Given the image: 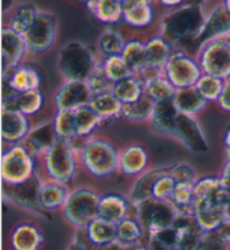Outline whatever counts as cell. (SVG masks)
<instances>
[{
  "label": "cell",
  "instance_id": "6da1fadb",
  "mask_svg": "<svg viewBox=\"0 0 230 250\" xmlns=\"http://www.w3.org/2000/svg\"><path fill=\"white\" fill-rule=\"evenodd\" d=\"M206 17L207 13L201 2H183L162 18L161 36L171 44L192 43L202 29Z\"/></svg>",
  "mask_w": 230,
  "mask_h": 250
},
{
  "label": "cell",
  "instance_id": "7a4b0ae2",
  "mask_svg": "<svg viewBox=\"0 0 230 250\" xmlns=\"http://www.w3.org/2000/svg\"><path fill=\"white\" fill-rule=\"evenodd\" d=\"M99 63L91 47L80 41L66 43L58 55V69L64 81H86Z\"/></svg>",
  "mask_w": 230,
  "mask_h": 250
},
{
  "label": "cell",
  "instance_id": "3957f363",
  "mask_svg": "<svg viewBox=\"0 0 230 250\" xmlns=\"http://www.w3.org/2000/svg\"><path fill=\"white\" fill-rule=\"evenodd\" d=\"M80 156L86 170L96 177H108L118 170L119 151L114 144L105 138L89 137Z\"/></svg>",
  "mask_w": 230,
  "mask_h": 250
},
{
  "label": "cell",
  "instance_id": "277c9868",
  "mask_svg": "<svg viewBox=\"0 0 230 250\" xmlns=\"http://www.w3.org/2000/svg\"><path fill=\"white\" fill-rule=\"evenodd\" d=\"M101 195L91 188H78L70 192L62 208L64 219L77 229H84L98 218Z\"/></svg>",
  "mask_w": 230,
  "mask_h": 250
},
{
  "label": "cell",
  "instance_id": "5b68a950",
  "mask_svg": "<svg viewBox=\"0 0 230 250\" xmlns=\"http://www.w3.org/2000/svg\"><path fill=\"white\" fill-rule=\"evenodd\" d=\"M67 140L58 139L44 155L45 169L50 180L69 185L77 173V155Z\"/></svg>",
  "mask_w": 230,
  "mask_h": 250
},
{
  "label": "cell",
  "instance_id": "8992f818",
  "mask_svg": "<svg viewBox=\"0 0 230 250\" xmlns=\"http://www.w3.org/2000/svg\"><path fill=\"white\" fill-rule=\"evenodd\" d=\"M43 180L39 173H35L27 181L20 184H6L2 183L3 199L15 206L21 208L31 213L42 218H47L50 214L45 211L40 202V193L42 188Z\"/></svg>",
  "mask_w": 230,
  "mask_h": 250
},
{
  "label": "cell",
  "instance_id": "52a82bcc",
  "mask_svg": "<svg viewBox=\"0 0 230 250\" xmlns=\"http://www.w3.org/2000/svg\"><path fill=\"white\" fill-rule=\"evenodd\" d=\"M136 219L144 228L147 236L157 230L169 228L173 226L178 211L169 201L152 198L134 207Z\"/></svg>",
  "mask_w": 230,
  "mask_h": 250
},
{
  "label": "cell",
  "instance_id": "ba28073f",
  "mask_svg": "<svg viewBox=\"0 0 230 250\" xmlns=\"http://www.w3.org/2000/svg\"><path fill=\"white\" fill-rule=\"evenodd\" d=\"M34 160L35 158L21 144L11 145L8 150L2 154V183L14 185L27 181L36 173Z\"/></svg>",
  "mask_w": 230,
  "mask_h": 250
},
{
  "label": "cell",
  "instance_id": "9c48e42d",
  "mask_svg": "<svg viewBox=\"0 0 230 250\" xmlns=\"http://www.w3.org/2000/svg\"><path fill=\"white\" fill-rule=\"evenodd\" d=\"M198 62L203 74L221 80L230 79V46L225 39L211 41L198 51Z\"/></svg>",
  "mask_w": 230,
  "mask_h": 250
},
{
  "label": "cell",
  "instance_id": "30bf717a",
  "mask_svg": "<svg viewBox=\"0 0 230 250\" xmlns=\"http://www.w3.org/2000/svg\"><path fill=\"white\" fill-rule=\"evenodd\" d=\"M203 72L197 59L187 52L174 51L164 69V75L176 90L195 86Z\"/></svg>",
  "mask_w": 230,
  "mask_h": 250
},
{
  "label": "cell",
  "instance_id": "8fae6325",
  "mask_svg": "<svg viewBox=\"0 0 230 250\" xmlns=\"http://www.w3.org/2000/svg\"><path fill=\"white\" fill-rule=\"evenodd\" d=\"M58 35V17L47 10H40L24 39L28 52L44 53L54 45Z\"/></svg>",
  "mask_w": 230,
  "mask_h": 250
},
{
  "label": "cell",
  "instance_id": "7c38bea8",
  "mask_svg": "<svg viewBox=\"0 0 230 250\" xmlns=\"http://www.w3.org/2000/svg\"><path fill=\"white\" fill-rule=\"evenodd\" d=\"M230 35V13L226 9L224 3H219L207 13L206 21L199 35L192 42V45L198 47V51L203 45L211 41L225 39Z\"/></svg>",
  "mask_w": 230,
  "mask_h": 250
},
{
  "label": "cell",
  "instance_id": "4fadbf2b",
  "mask_svg": "<svg viewBox=\"0 0 230 250\" xmlns=\"http://www.w3.org/2000/svg\"><path fill=\"white\" fill-rule=\"evenodd\" d=\"M92 97L86 81L67 80L63 81L59 86L54 97V104L58 111H75L89 105Z\"/></svg>",
  "mask_w": 230,
  "mask_h": 250
},
{
  "label": "cell",
  "instance_id": "5bb4252c",
  "mask_svg": "<svg viewBox=\"0 0 230 250\" xmlns=\"http://www.w3.org/2000/svg\"><path fill=\"white\" fill-rule=\"evenodd\" d=\"M174 138L179 139L193 153H207L209 150L208 139L195 116L179 112L175 123Z\"/></svg>",
  "mask_w": 230,
  "mask_h": 250
},
{
  "label": "cell",
  "instance_id": "9a60e30c",
  "mask_svg": "<svg viewBox=\"0 0 230 250\" xmlns=\"http://www.w3.org/2000/svg\"><path fill=\"white\" fill-rule=\"evenodd\" d=\"M27 52L24 35L3 25L1 30L2 71L14 70L21 66L20 63Z\"/></svg>",
  "mask_w": 230,
  "mask_h": 250
},
{
  "label": "cell",
  "instance_id": "2e32d148",
  "mask_svg": "<svg viewBox=\"0 0 230 250\" xmlns=\"http://www.w3.org/2000/svg\"><path fill=\"white\" fill-rule=\"evenodd\" d=\"M172 165L157 166V167L147 168L145 172L139 174L131 187L128 201L131 207H136L145 201L153 198V191L156 182L169 173Z\"/></svg>",
  "mask_w": 230,
  "mask_h": 250
},
{
  "label": "cell",
  "instance_id": "e0dca14e",
  "mask_svg": "<svg viewBox=\"0 0 230 250\" xmlns=\"http://www.w3.org/2000/svg\"><path fill=\"white\" fill-rule=\"evenodd\" d=\"M59 139L56 135L54 121L50 120L31 128L26 138L21 143L34 158L44 156L45 153Z\"/></svg>",
  "mask_w": 230,
  "mask_h": 250
},
{
  "label": "cell",
  "instance_id": "ac0fdd59",
  "mask_svg": "<svg viewBox=\"0 0 230 250\" xmlns=\"http://www.w3.org/2000/svg\"><path fill=\"white\" fill-rule=\"evenodd\" d=\"M31 130L27 117L17 110H1V137L5 142L16 145L26 138Z\"/></svg>",
  "mask_w": 230,
  "mask_h": 250
},
{
  "label": "cell",
  "instance_id": "d6986e66",
  "mask_svg": "<svg viewBox=\"0 0 230 250\" xmlns=\"http://www.w3.org/2000/svg\"><path fill=\"white\" fill-rule=\"evenodd\" d=\"M43 242L42 230L32 222L18 223L10 233V246L13 250H40Z\"/></svg>",
  "mask_w": 230,
  "mask_h": 250
},
{
  "label": "cell",
  "instance_id": "ffe728a7",
  "mask_svg": "<svg viewBox=\"0 0 230 250\" xmlns=\"http://www.w3.org/2000/svg\"><path fill=\"white\" fill-rule=\"evenodd\" d=\"M148 165V153L144 146L133 144L119 151L118 170L125 175L138 176Z\"/></svg>",
  "mask_w": 230,
  "mask_h": 250
},
{
  "label": "cell",
  "instance_id": "44dd1931",
  "mask_svg": "<svg viewBox=\"0 0 230 250\" xmlns=\"http://www.w3.org/2000/svg\"><path fill=\"white\" fill-rule=\"evenodd\" d=\"M178 115L179 110L175 107L173 100L155 102L149 123L154 130L160 132V134L174 137L175 123Z\"/></svg>",
  "mask_w": 230,
  "mask_h": 250
},
{
  "label": "cell",
  "instance_id": "7402d4cb",
  "mask_svg": "<svg viewBox=\"0 0 230 250\" xmlns=\"http://www.w3.org/2000/svg\"><path fill=\"white\" fill-rule=\"evenodd\" d=\"M130 206L131 204L128 199H125L122 195L112 194V193L101 195L98 218L114 223V225H118L128 218Z\"/></svg>",
  "mask_w": 230,
  "mask_h": 250
},
{
  "label": "cell",
  "instance_id": "603a6c76",
  "mask_svg": "<svg viewBox=\"0 0 230 250\" xmlns=\"http://www.w3.org/2000/svg\"><path fill=\"white\" fill-rule=\"evenodd\" d=\"M123 2V21L127 25L135 28H144L153 21L154 11L152 2L147 0H135V1Z\"/></svg>",
  "mask_w": 230,
  "mask_h": 250
},
{
  "label": "cell",
  "instance_id": "cb8c5ba5",
  "mask_svg": "<svg viewBox=\"0 0 230 250\" xmlns=\"http://www.w3.org/2000/svg\"><path fill=\"white\" fill-rule=\"evenodd\" d=\"M71 190L69 185L50 180L43 181L40 193V202L43 209L48 212L62 209Z\"/></svg>",
  "mask_w": 230,
  "mask_h": 250
},
{
  "label": "cell",
  "instance_id": "d4e9b609",
  "mask_svg": "<svg viewBox=\"0 0 230 250\" xmlns=\"http://www.w3.org/2000/svg\"><path fill=\"white\" fill-rule=\"evenodd\" d=\"M147 58H148V66L153 69L164 72L165 66L171 60L173 53V46L163 36H153L145 43Z\"/></svg>",
  "mask_w": 230,
  "mask_h": 250
},
{
  "label": "cell",
  "instance_id": "484cf974",
  "mask_svg": "<svg viewBox=\"0 0 230 250\" xmlns=\"http://www.w3.org/2000/svg\"><path fill=\"white\" fill-rule=\"evenodd\" d=\"M90 14L105 24H116L123 20V2L117 0H92L85 2Z\"/></svg>",
  "mask_w": 230,
  "mask_h": 250
},
{
  "label": "cell",
  "instance_id": "4316f807",
  "mask_svg": "<svg viewBox=\"0 0 230 250\" xmlns=\"http://www.w3.org/2000/svg\"><path fill=\"white\" fill-rule=\"evenodd\" d=\"M90 247L104 246L117 240V225L97 218L84 229Z\"/></svg>",
  "mask_w": 230,
  "mask_h": 250
},
{
  "label": "cell",
  "instance_id": "83f0119b",
  "mask_svg": "<svg viewBox=\"0 0 230 250\" xmlns=\"http://www.w3.org/2000/svg\"><path fill=\"white\" fill-rule=\"evenodd\" d=\"M174 104L179 112L195 116L207 107L208 101L203 98L195 86L176 90L174 96Z\"/></svg>",
  "mask_w": 230,
  "mask_h": 250
},
{
  "label": "cell",
  "instance_id": "f1b7e54d",
  "mask_svg": "<svg viewBox=\"0 0 230 250\" xmlns=\"http://www.w3.org/2000/svg\"><path fill=\"white\" fill-rule=\"evenodd\" d=\"M89 107L99 116L101 119V124L105 121H109L120 117L122 112V102L112 94L111 91L101 94L93 96L90 101Z\"/></svg>",
  "mask_w": 230,
  "mask_h": 250
},
{
  "label": "cell",
  "instance_id": "f546056e",
  "mask_svg": "<svg viewBox=\"0 0 230 250\" xmlns=\"http://www.w3.org/2000/svg\"><path fill=\"white\" fill-rule=\"evenodd\" d=\"M40 9L32 2H22L10 11L7 26L15 32L24 34L31 28Z\"/></svg>",
  "mask_w": 230,
  "mask_h": 250
},
{
  "label": "cell",
  "instance_id": "4dcf8cb0",
  "mask_svg": "<svg viewBox=\"0 0 230 250\" xmlns=\"http://www.w3.org/2000/svg\"><path fill=\"white\" fill-rule=\"evenodd\" d=\"M122 58L134 75L138 74L146 66H148L146 45L141 41L131 40L127 42L122 53Z\"/></svg>",
  "mask_w": 230,
  "mask_h": 250
},
{
  "label": "cell",
  "instance_id": "1f68e13d",
  "mask_svg": "<svg viewBox=\"0 0 230 250\" xmlns=\"http://www.w3.org/2000/svg\"><path fill=\"white\" fill-rule=\"evenodd\" d=\"M111 92L122 104H131L141 99L145 94V86L136 75L124 79V80L114 83Z\"/></svg>",
  "mask_w": 230,
  "mask_h": 250
},
{
  "label": "cell",
  "instance_id": "d6a6232c",
  "mask_svg": "<svg viewBox=\"0 0 230 250\" xmlns=\"http://www.w3.org/2000/svg\"><path fill=\"white\" fill-rule=\"evenodd\" d=\"M145 237V230L136 218L128 217L117 225V240L127 248L142 244Z\"/></svg>",
  "mask_w": 230,
  "mask_h": 250
},
{
  "label": "cell",
  "instance_id": "836d02e7",
  "mask_svg": "<svg viewBox=\"0 0 230 250\" xmlns=\"http://www.w3.org/2000/svg\"><path fill=\"white\" fill-rule=\"evenodd\" d=\"M8 79L11 86L18 93L40 90L41 78L37 71L29 66H18Z\"/></svg>",
  "mask_w": 230,
  "mask_h": 250
},
{
  "label": "cell",
  "instance_id": "e575fe53",
  "mask_svg": "<svg viewBox=\"0 0 230 250\" xmlns=\"http://www.w3.org/2000/svg\"><path fill=\"white\" fill-rule=\"evenodd\" d=\"M154 105H155V102L150 99L148 96L144 94L137 101L123 104L120 117L133 121V123H143V121L150 119V116H152L154 110Z\"/></svg>",
  "mask_w": 230,
  "mask_h": 250
},
{
  "label": "cell",
  "instance_id": "d590c367",
  "mask_svg": "<svg viewBox=\"0 0 230 250\" xmlns=\"http://www.w3.org/2000/svg\"><path fill=\"white\" fill-rule=\"evenodd\" d=\"M195 219L198 225L205 232H212L217 231L219 227L226 221L227 215L224 212L212 209L205 203L197 201L195 204Z\"/></svg>",
  "mask_w": 230,
  "mask_h": 250
},
{
  "label": "cell",
  "instance_id": "8d00e7d4",
  "mask_svg": "<svg viewBox=\"0 0 230 250\" xmlns=\"http://www.w3.org/2000/svg\"><path fill=\"white\" fill-rule=\"evenodd\" d=\"M144 86L145 94L148 96L154 102L173 100L176 93V89L165 78L164 73L145 82Z\"/></svg>",
  "mask_w": 230,
  "mask_h": 250
},
{
  "label": "cell",
  "instance_id": "74e56055",
  "mask_svg": "<svg viewBox=\"0 0 230 250\" xmlns=\"http://www.w3.org/2000/svg\"><path fill=\"white\" fill-rule=\"evenodd\" d=\"M179 214H195V198L193 185L176 184L175 191L169 200Z\"/></svg>",
  "mask_w": 230,
  "mask_h": 250
},
{
  "label": "cell",
  "instance_id": "f35d334b",
  "mask_svg": "<svg viewBox=\"0 0 230 250\" xmlns=\"http://www.w3.org/2000/svg\"><path fill=\"white\" fill-rule=\"evenodd\" d=\"M77 137L86 139L101 125V119L89 105L82 107L74 111Z\"/></svg>",
  "mask_w": 230,
  "mask_h": 250
},
{
  "label": "cell",
  "instance_id": "ab89813d",
  "mask_svg": "<svg viewBox=\"0 0 230 250\" xmlns=\"http://www.w3.org/2000/svg\"><path fill=\"white\" fill-rule=\"evenodd\" d=\"M44 104L43 94L40 90L18 93L14 102V110L21 112L26 117L34 116L42 109Z\"/></svg>",
  "mask_w": 230,
  "mask_h": 250
},
{
  "label": "cell",
  "instance_id": "60d3db41",
  "mask_svg": "<svg viewBox=\"0 0 230 250\" xmlns=\"http://www.w3.org/2000/svg\"><path fill=\"white\" fill-rule=\"evenodd\" d=\"M98 50L105 58L122 55L125 47V41L118 32L114 29H105L98 39Z\"/></svg>",
  "mask_w": 230,
  "mask_h": 250
},
{
  "label": "cell",
  "instance_id": "b9f144b4",
  "mask_svg": "<svg viewBox=\"0 0 230 250\" xmlns=\"http://www.w3.org/2000/svg\"><path fill=\"white\" fill-rule=\"evenodd\" d=\"M53 121H54L56 135L60 139L70 142L77 137L74 111H58Z\"/></svg>",
  "mask_w": 230,
  "mask_h": 250
},
{
  "label": "cell",
  "instance_id": "7bdbcfd3",
  "mask_svg": "<svg viewBox=\"0 0 230 250\" xmlns=\"http://www.w3.org/2000/svg\"><path fill=\"white\" fill-rule=\"evenodd\" d=\"M103 67L105 75H107L109 80L112 83H117L124 80V79H127L131 77V75H134L131 73V71L128 69L122 55L105 58V60L103 61Z\"/></svg>",
  "mask_w": 230,
  "mask_h": 250
},
{
  "label": "cell",
  "instance_id": "ee69618b",
  "mask_svg": "<svg viewBox=\"0 0 230 250\" xmlns=\"http://www.w3.org/2000/svg\"><path fill=\"white\" fill-rule=\"evenodd\" d=\"M224 84L225 81L221 80V79L212 77V75L202 74V77L199 79L198 83L195 84V88L198 89L200 94L208 102H218L222 92V89H224Z\"/></svg>",
  "mask_w": 230,
  "mask_h": 250
},
{
  "label": "cell",
  "instance_id": "f6af8a7d",
  "mask_svg": "<svg viewBox=\"0 0 230 250\" xmlns=\"http://www.w3.org/2000/svg\"><path fill=\"white\" fill-rule=\"evenodd\" d=\"M86 83H88L89 88L91 90L92 96L109 92V91H111L112 85H114V83L109 80L108 77L105 73L103 62L98 64V66L94 69L92 74L90 75L88 80H86Z\"/></svg>",
  "mask_w": 230,
  "mask_h": 250
},
{
  "label": "cell",
  "instance_id": "bcb514c9",
  "mask_svg": "<svg viewBox=\"0 0 230 250\" xmlns=\"http://www.w3.org/2000/svg\"><path fill=\"white\" fill-rule=\"evenodd\" d=\"M169 176L175 181L176 184L194 185L195 182L199 180L198 174L193 166L183 162L172 165L171 170H169Z\"/></svg>",
  "mask_w": 230,
  "mask_h": 250
},
{
  "label": "cell",
  "instance_id": "7dc6e473",
  "mask_svg": "<svg viewBox=\"0 0 230 250\" xmlns=\"http://www.w3.org/2000/svg\"><path fill=\"white\" fill-rule=\"evenodd\" d=\"M176 183L175 181L169 176V173L161 177L160 180L156 182L155 187H154L153 191V198L157 200L163 201H169L172 198L173 193L175 191Z\"/></svg>",
  "mask_w": 230,
  "mask_h": 250
},
{
  "label": "cell",
  "instance_id": "c3c4849f",
  "mask_svg": "<svg viewBox=\"0 0 230 250\" xmlns=\"http://www.w3.org/2000/svg\"><path fill=\"white\" fill-rule=\"evenodd\" d=\"M228 246L227 242L222 240L216 231H212V232L203 233L199 250H227Z\"/></svg>",
  "mask_w": 230,
  "mask_h": 250
},
{
  "label": "cell",
  "instance_id": "681fc988",
  "mask_svg": "<svg viewBox=\"0 0 230 250\" xmlns=\"http://www.w3.org/2000/svg\"><path fill=\"white\" fill-rule=\"evenodd\" d=\"M78 233L75 234L73 240L70 242L65 250H91L88 240H86L84 230V229H77Z\"/></svg>",
  "mask_w": 230,
  "mask_h": 250
},
{
  "label": "cell",
  "instance_id": "f907efd6",
  "mask_svg": "<svg viewBox=\"0 0 230 250\" xmlns=\"http://www.w3.org/2000/svg\"><path fill=\"white\" fill-rule=\"evenodd\" d=\"M218 104L222 110L230 112V79L225 81L224 89H222L220 98L218 100Z\"/></svg>",
  "mask_w": 230,
  "mask_h": 250
},
{
  "label": "cell",
  "instance_id": "816d5d0a",
  "mask_svg": "<svg viewBox=\"0 0 230 250\" xmlns=\"http://www.w3.org/2000/svg\"><path fill=\"white\" fill-rule=\"evenodd\" d=\"M146 246L147 248H148V250H181L180 248L171 247V246L165 245L163 242L154 239L152 237H147Z\"/></svg>",
  "mask_w": 230,
  "mask_h": 250
},
{
  "label": "cell",
  "instance_id": "f5cc1de1",
  "mask_svg": "<svg viewBox=\"0 0 230 250\" xmlns=\"http://www.w3.org/2000/svg\"><path fill=\"white\" fill-rule=\"evenodd\" d=\"M216 232L219 234L222 240L230 245V219H226V221L222 223Z\"/></svg>",
  "mask_w": 230,
  "mask_h": 250
},
{
  "label": "cell",
  "instance_id": "db71d44e",
  "mask_svg": "<svg viewBox=\"0 0 230 250\" xmlns=\"http://www.w3.org/2000/svg\"><path fill=\"white\" fill-rule=\"evenodd\" d=\"M91 250H127V247H125L122 242L116 240L104 246H93Z\"/></svg>",
  "mask_w": 230,
  "mask_h": 250
},
{
  "label": "cell",
  "instance_id": "11a10c76",
  "mask_svg": "<svg viewBox=\"0 0 230 250\" xmlns=\"http://www.w3.org/2000/svg\"><path fill=\"white\" fill-rule=\"evenodd\" d=\"M220 180L222 182V184L230 190V158H227V162H226L224 170H222Z\"/></svg>",
  "mask_w": 230,
  "mask_h": 250
},
{
  "label": "cell",
  "instance_id": "9f6ffc18",
  "mask_svg": "<svg viewBox=\"0 0 230 250\" xmlns=\"http://www.w3.org/2000/svg\"><path fill=\"white\" fill-rule=\"evenodd\" d=\"M225 153H226V158H230V126L228 127L227 131L225 134Z\"/></svg>",
  "mask_w": 230,
  "mask_h": 250
},
{
  "label": "cell",
  "instance_id": "6f0895ef",
  "mask_svg": "<svg viewBox=\"0 0 230 250\" xmlns=\"http://www.w3.org/2000/svg\"><path fill=\"white\" fill-rule=\"evenodd\" d=\"M162 5L164 6H167V8H175V7H179L183 3V1H180V0H163V1L161 2Z\"/></svg>",
  "mask_w": 230,
  "mask_h": 250
},
{
  "label": "cell",
  "instance_id": "680465c9",
  "mask_svg": "<svg viewBox=\"0 0 230 250\" xmlns=\"http://www.w3.org/2000/svg\"><path fill=\"white\" fill-rule=\"evenodd\" d=\"M127 250H148V248H147L146 245L139 244L136 246H133V247H128Z\"/></svg>",
  "mask_w": 230,
  "mask_h": 250
},
{
  "label": "cell",
  "instance_id": "91938a15",
  "mask_svg": "<svg viewBox=\"0 0 230 250\" xmlns=\"http://www.w3.org/2000/svg\"><path fill=\"white\" fill-rule=\"evenodd\" d=\"M224 3V6L226 7V9H227L229 13H230V0H226V1H222Z\"/></svg>",
  "mask_w": 230,
  "mask_h": 250
},
{
  "label": "cell",
  "instance_id": "94428289",
  "mask_svg": "<svg viewBox=\"0 0 230 250\" xmlns=\"http://www.w3.org/2000/svg\"><path fill=\"white\" fill-rule=\"evenodd\" d=\"M225 40L227 41V43L229 44V46H230V35H229V36H227V37H225Z\"/></svg>",
  "mask_w": 230,
  "mask_h": 250
},
{
  "label": "cell",
  "instance_id": "6125c7cd",
  "mask_svg": "<svg viewBox=\"0 0 230 250\" xmlns=\"http://www.w3.org/2000/svg\"><path fill=\"white\" fill-rule=\"evenodd\" d=\"M227 219H230V209H229V211H228V213H227Z\"/></svg>",
  "mask_w": 230,
  "mask_h": 250
}]
</instances>
